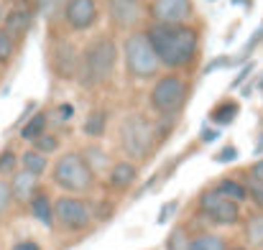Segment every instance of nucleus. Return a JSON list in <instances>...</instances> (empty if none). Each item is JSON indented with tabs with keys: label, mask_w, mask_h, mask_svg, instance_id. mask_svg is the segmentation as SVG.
I'll use <instances>...</instances> for the list:
<instances>
[{
	"label": "nucleus",
	"mask_w": 263,
	"mask_h": 250,
	"mask_svg": "<svg viewBox=\"0 0 263 250\" xmlns=\"http://www.w3.org/2000/svg\"><path fill=\"white\" fill-rule=\"evenodd\" d=\"M146 36L161 62V67L181 72L189 69L199 56V31L194 26H164V23H148Z\"/></svg>",
	"instance_id": "nucleus-1"
},
{
	"label": "nucleus",
	"mask_w": 263,
	"mask_h": 250,
	"mask_svg": "<svg viewBox=\"0 0 263 250\" xmlns=\"http://www.w3.org/2000/svg\"><path fill=\"white\" fill-rule=\"evenodd\" d=\"M118 46L110 36H100L89 44L87 49L82 51V64H80V74L77 80L82 87L95 89L100 84H105L112 72H115V64H118Z\"/></svg>",
	"instance_id": "nucleus-2"
},
{
	"label": "nucleus",
	"mask_w": 263,
	"mask_h": 250,
	"mask_svg": "<svg viewBox=\"0 0 263 250\" xmlns=\"http://www.w3.org/2000/svg\"><path fill=\"white\" fill-rule=\"evenodd\" d=\"M123 59H125V72L136 82H148L161 77V62L146 36V31H130L123 41Z\"/></svg>",
	"instance_id": "nucleus-3"
},
{
	"label": "nucleus",
	"mask_w": 263,
	"mask_h": 250,
	"mask_svg": "<svg viewBox=\"0 0 263 250\" xmlns=\"http://www.w3.org/2000/svg\"><path fill=\"white\" fill-rule=\"evenodd\" d=\"M156 128L143 112H130L120 123V146L128 156V161H146L156 148Z\"/></svg>",
	"instance_id": "nucleus-4"
},
{
	"label": "nucleus",
	"mask_w": 263,
	"mask_h": 250,
	"mask_svg": "<svg viewBox=\"0 0 263 250\" xmlns=\"http://www.w3.org/2000/svg\"><path fill=\"white\" fill-rule=\"evenodd\" d=\"M51 179L59 189H64L69 194H89L97 181V176L85 161V156L77 151H69L57 159V164L51 168Z\"/></svg>",
	"instance_id": "nucleus-5"
},
{
	"label": "nucleus",
	"mask_w": 263,
	"mask_h": 250,
	"mask_svg": "<svg viewBox=\"0 0 263 250\" xmlns=\"http://www.w3.org/2000/svg\"><path fill=\"white\" fill-rule=\"evenodd\" d=\"M186 97H189L186 80H181L179 74H161L151 87L148 102L161 118H174L186 105Z\"/></svg>",
	"instance_id": "nucleus-6"
},
{
	"label": "nucleus",
	"mask_w": 263,
	"mask_h": 250,
	"mask_svg": "<svg viewBox=\"0 0 263 250\" xmlns=\"http://www.w3.org/2000/svg\"><path fill=\"white\" fill-rule=\"evenodd\" d=\"M197 207H199V215L202 220L217 225V227H233L243 220V212H240V204L225 199L215 186L202 191L199 199H197Z\"/></svg>",
	"instance_id": "nucleus-7"
},
{
	"label": "nucleus",
	"mask_w": 263,
	"mask_h": 250,
	"mask_svg": "<svg viewBox=\"0 0 263 250\" xmlns=\"http://www.w3.org/2000/svg\"><path fill=\"white\" fill-rule=\"evenodd\" d=\"M54 220L57 227H62L64 233H87L95 222V212L92 204L77 197H59L54 202Z\"/></svg>",
	"instance_id": "nucleus-8"
},
{
	"label": "nucleus",
	"mask_w": 263,
	"mask_h": 250,
	"mask_svg": "<svg viewBox=\"0 0 263 250\" xmlns=\"http://www.w3.org/2000/svg\"><path fill=\"white\" fill-rule=\"evenodd\" d=\"M146 15L151 23H164V26H186L194 15L192 0H151L146 8Z\"/></svg>",
	"instance_id": "nucleus-9"
},
{
	"label": "nucleus",
	"mask_w": 263,
	"mask_h": 250,
	"mask_svg": "<svg viewBox=\"0 0 263 250\" xmlns=\"http://www.w3.org/2000/svg\"><path fill=\"white\" fill-rule=\"evenodd\" d=\"M49 59H51V69L57 72V77H59V80H74V77L80 74L82 51H80L72 41L54 39L51 51H49Z\"/></svg>",
	"instance_id": "nucleus-10"
},
{
	"label": "nucleus",
	"mask_w": 263,
	"mask_h": 250,
	"mask_svg": "<svg viewBox=\"0 0 263 250\" xmlns=\"http://www.w3.org/2000/svg\"><path fill=\"white\" fill-rule=\"evenodd\" d=\"M107 15L120 31H138V23L146 15L143 0H107Z\"/></svg>",
	"instance_id": "nucleus-11"
},
{
	"label": "nucleus",
	"mask_w": 263,
	"mask_h": 250,
	"mask_svg": "<svg viewBox=\"0 0 263 250\" xmlns=\"http://www.w3.org/2000/svg\"><path fill=\"white\" fill-rule=\"evenodd\" d=\"M100 18L97 0H67L64 3V23L72 31H89Z\"/></svg>",
	"instance_id": "nucleus-12"
},
{
	"label": "nucleus",
	"mask_w": 263,
	"mask_h": 250,
	"mask_svg": "<svg viewBox=\"0 0 263 250\" xmlns=\"http://www.w3.org/2000/svg\"><path fill=\"white\" fill-rule=\"evenodd\" d=\"M33 13H36V3L15 0V5H13L10 10H5V21H3L5 33H8L13 41H21V39L28 33V28H31Z\"/></svg>",
	"instance_id": "nucleus-13"
},
{
	"label": "nucleus",
	"mask_w": 263,
	"mask_h": 250,
	"mask_svg": "<svg viewBox=\"0 0 263 250\" xmlns=\"http://www.w3.org/2000/svg\"><path fill=\"white\" fill-rule=\"evenodd\" d=\"M10 189H13V202L21 204H31V199L41 191L39 189V176H33L31 171H15L10 179Z\"/></svg>",
	"instance_id": "nucleus-14"
},
{
	"label": "nucleus",
	"mask_w": 263,
	"mask_h": 250,
	"mask_svg": "<svg viewBox=\"0 0 263 250\" xmlns=\"http://www.w3.org/2000/svg\"><path fill=\"white\" fill-rule=\"evenodd\" d=\"M136 179H138V166H136L133 161H128V159L115 161V164L110 166V171H107V186L115 189V191L130 189V186L136 184Z\"/></svg>",
	"instance_id": "nucleus-15"
},
{
	"label": "nucleus",
	"mask_w": 263,
	"mask_h": 250,
	"mask_svg": "<svg viewBox=\"0 0 263 250\" xmlns=\"http://www.w3.org/2000/svg\"><path fill=\"white\" fill-rule=\"evenodd\" d=\"M31 215L36 217V222H41L44 227H54L57 225V220H54V202L49 199V194L46 191H39L33 199H31Z\"/></svg>",
	"instance_id": "nucleus-16"
},
{
	"label": "nucleus",
	"mask_w": 263,
	"mask_h": 250,
	"mask_svg": "<svg viewBox=\"0 0 263 250\" xmlns=\"http://www.w3.org/2000/svg\"><path fill=\"white\" fill-rule=\"evenodd\" d=\"M46 125H49V115L44 112V110H39L36 115H31L26 123H23V128H21V141H28V143H33V141H39L41 136H46Z\"/></svg>",
	"instance_id": "nucleus-17"
},
{
	"label": "nucleus",
	"mask_w": 263,
	"mask_h": 250,
	"mask_svg": "<svg viewBox=\"0 0 263 250\" xmlns=\"http://www.w3.org/2000/svg\"><path fill=\"white\" fill-rule=\"evenodd\" d=\"M215 189H217L225 199H230V202H235V204L248 202V186H246V181H238V179H220V181L215 184Z\"/></svg>",
	"instance_id": "nucleus-18"
},
{
	"label": "nucleus",
	"mask_w": 263,
	"mask_h": 250,
	"mask_svg": "<svg viewBox=\"0 0 263 250\" xmlns=\"http://www.w3.org/2000/svg\"><path fill=\"white\" fill-rule=\"evenodd\" d=\"M105 128H107V110H102V107L92 110L82 123V133L87 138H95V141L105 136Z\"/></svg>",
	"instance_id": "nucleus-19"
},
{
	"label": "nucleus",
	"mask_w": 263,
	"mask_h": 250,
	"mask_svg": "<svg viewBox=\"0 0 263 250\" xmlns=\"http://www.w3.org/2000/svg\"><path fill=\"white\" fill-rule=\"evenodd\" d=\"M238 112H240V105H238L235 100H222V102H217V105L210 110V120H212L215 125H230V123L238 118Z\"/></svg>",
	"instance_id": "nucleus-20"
},
{
	"label": "nucleus",
	"mask_w": 263,
	"mask_h": 250,
	"mask_svg": "<svg viewBox=\"0 0 263 250\" xmlns=\"http://www.w3.org/2000/svg\"><path fill=\"white\" fill-rule=\"evenodd\" d=\"M18 164L23 166V171H31L33 176H44L46 174V168H49V159L44 156V153H39V151H33V148H28V151H23L21 156H18Z\"/></svg>",
	"instance_id": "nucleus-21"
},
{
	"label": "nucleus",
	"mask_w": 263,
	"mask_h": 250,
	"mask_svg": "<svg viewBox=\"0 0 263 250\" xmlns=\"http://www.w3.org/2000/svg\"><path fill=\"white\" fill-rule=\"evenodd\" d=\"M192 250H230V245L217 233H197L192 235Z\"/></svg>",
	"instance_id": "nucleus-22"
},
{
	"label": "nucleus",
	"mask_w": 263,
	"mask_h": 250,
	"mask_svg": "<svg viewBox=\"0 0 263 250\" xmlns=\"http://www.w3.org/2000/svg\"><path fill=\"white\" fill-rule=\"evenodd\" d=\"M246 240L248 248H263V212H256L246 220Z\"/></svg>",
	"instance_id": "nucleus-23"
},
{
	"label": "nucleus",
	"mask_w": 263,
	"mask_h": 250,
	"mask_svg": "<svg viewBox=\"0 0 263 250\" xmlns=\"http://www.w3.org/2000/svg\"><path fill=\"white\" fill-rule=\"evenodd\" d=\"M166 250H192V235L184 225H176L166 238Z\"/></svg>",
	"instance_id": "nucleus-24"
},
{
	"label": "nucleus",
	"mask_w": 263,
	"mask_h": 250,
	"mask_svg": "<svg viewBox=\"0 0 263 250\" xmlns=\"http://www.w3.org/2000/svg\"><path fill=\"white\" fill-rule=\"evenodd\" d=\"M82 156H85V161L89 164V168L95 171V176H97V174H100L102 168H107V164H110V161H107V153H105V151H102V148H100L97 143L87 146Z\"/></svg>",
	"instance_id": "nucleus-25"
},
{
	"label": "nucleus",
	"mask_w": 263,
	"mask_h": 250,
	"mask_svg": "<svg viewBox=\"0 0 263 250\" xmlns=\"http://www.w3.org/2000/svg\"><path fill=\"white\" fill-rule=\"evenodd\" d=\"M64 3L67 0H36V13H41L46 21H54L57 15L64 18Z\"/></svg>",
	"instance_id": "nucleus-26"
},
{
	"label": "nucleus",
	"mask_w": 263,
	"mask_h": 250,
	"mask_svg": "<svg viewBox=\"0 0 263 250\" xmlns=\"http://www.w3.org/2000/svg\"><path fill=\"white\" fill-rule=\"evenodd\" d=\"M31 148H33V151H39V153H44V156H51V153H57V151H59V138H57V136H51V133H46V136H41L39 141H33V143H31Z\"/></svg>",
	"instance_id": "nucleus-27"
},
{
	"label": "nucleus",
	"mask_w": 263,
	"mask_h": 250,
	"mask_svg": "<svg viewBox=\"0 0 263 250\" xmlns=\"http://www.w3.org/2000/svg\"><path fill=\"white\" fill-rule=\"evenodd\" d=\"M15 56V41L5 33V28L0 26V67H5L10 59Z\"/></svg>",
	"instance_id": "nucleus-28"
},
{
	"label": "nucleus",
	"mask_w": 263,
	"mask_h": 250,
	"mask_svg": "<svg viewBox=\"0 0 263 250\" xmlns=\"http://www.w3.org/2000/svg\"><path fill=\"white\" fill-rule=\"evenodd\" d=\"M261 44H263V23L253 31V36H251V39L246 41V46L240 49V56H238V59H240V64H243V62H248V56H251V54L256 51V46H261Z\"/></svg>",
	"instance_id": "nucleus-29"
},
{
	"label": "nucleus",
	"mask_w": 263,
	"mask_h": 250,
	"mask_svg": "<svg viewBox=\"0 0 263 250\" xmlns=\"http://www.w3.org/2000/svg\"><path fill=\"white\" fill-rule=\"evenodd\" d=\"M235 64H240L238 56H217V59H212V62L204 67V74H212V72H217V69H228V67H235Z\"/></svg>",
	"instance_id": "nucleus-30"
},
{
	"label": "nucleus",
	"mask_w": 263,
	"mask_h": 250,
	"mask_svg": "<svg viewBox=\"0 0 263 250\" xmlns=\"http://www.w3.org/2000/svg\"><path fill=\"white\" fill-rule=\"evenodd\" d=\"M10 204H13V189H10V181H5V179L0 176V217L10 209Z\"/></svg>",
	"instance_id": "nucleus-31"
},
{
	"label": "nucleus",
	"mask_w": 263,
	"mask_h": 250,
	"mask_svg": "<svg viewBox=\"0 0 263 250\" xmlns=\"http://www.w3.org/2000/svg\"><path fill=\"white\" fill-rule=\"evenodd\" d=\"M246 186H248V199H251V202L263 212V184L261 181H256V179H248Z\"/></svg>",
	"instance_id": "nucleus-32"
},
{
	"label": "nucleus",
	"mask_w": 263,
	"mask_h": 250,
	"mask_svg": "<svg viewBox=\"0 0 263 250\" xmlns=\"http://www.w3.org/2000/svg\"><path fill=\"white\" fill-rule=\"evenodd\" d=\"M18 166V153H13V151H3L0 153V174L5 176V174H13Z\"/></svg>",
	"instance_id": "nucleus-33"
},
{
	"label": "nucleus",
	"mask_w": 263,
	"mask_h": 250,
	"mask_svg": "<svg viewBox=\"0 0 263 250\" xmlns=\"http://www.w3.org/2000/svg\"><path fill=\"white\" fill-rule=\"evenodd\" d=\"M238 159V148L235 146H225V148H220L217 153H215V161L217 164H230V161H235Z\"/></svg>",
	"instance_id": "nucleus-34"
},
{
	"label": "nucleus",
	"mask_w": 263,
	"mask_h": 250,
	"mask_svg": "<svg viewBox=\"0 0 263 250\" xmlns=\"http://www.w3.org/2000/svg\"><path fill=\"white\" fill-rule=\"evenodd\" d=\"M176 209H179V202H176V199H172L169 204H164V207H161V212H159V220H156V222H159V225H166V222L174 217Z\"/></svg>",
	"instance_id": "nucleus-35"
},
{
	"label": "nucleus",
	"mask_w": 263,
	"mask_h": 250,
	"mask_svg": "<svg viewBox=\"0 0 263 250\" xmlns=\"http://www.w3.org/2000/svg\"><path fill=\"white\" fill-rule=\"evenodd\" d=\"M217 138H220V130H217V128H207V125H204L202 133H199V141H202V143H215Z\"/></svg>",
	"instance_id": "nucleus-36"
},
{
	"label": "nucleus",
	"mask_w": 263,
	"mask_h": 250,
	"mask_svg": "<svg viewBox=\"0 0 263 250\" xmlns=\"http://www.w3.org/2000/svg\"><path fill=\"white\" fill-rule=\"evenodd\" d=\"M253 69H256V67H253V62H248V64H246L243 69H240V74H238V77L233 80V87H240V84H243L246 80H248V77H251V72H253Z\"/></svg>",
	"instance_id": "nucleus-37"
},
{
	"label": "nucleus",
	"mask_w": 263,
	"mask_h": 250,
	"mask_svg": "<svg viewBox=\"0 0 263 250\" xmlns=\"http://www.w3.org/2000/svg\"><path fill=\"white\" fill-rule=\"evenodd\" d=\"M248 179H256V181H261L263 184V159H258L253 166L248 168Z\"/></svg>",
	"instance_id": "nucleus-38"
},
{
	"label": "nucleus",
	"mask_w": 263,
	"mask_h": 250,
	"mask_svg": "<svg viewBox=\"0 0 263 250\" xmlns=\"http://www.w3.org/2000/svg\"><path fill=\"white\" fill-rule=\"evenodd\" d=\"M57 115H59V120H72L74 107H72L69 102H64V105H59V107H57Z\"/></svg>",
	"instance_id": "nucleus-39"
},
{
	"label": "nucleus",
	"mask_w": 263,
	"mask_h": 250,
	"mask_svg": "<svg viewBox=\"0 0 263 250\" xmlns=\"http://www.w3.org/2000/svg\"><path fill=\"white\" fill-rule=\"evenodd\" d=\"M10 250H41V245L33 243V240H21V243H15Z\"/></svg>",
	"instance_id": "nucleus-40"
},
{
	"label": "nucleus",
	"mask_w": 263,
	"mask_h": 250,
	"mask_svg": "<svg viewBox=\"0 0 263 250\" xmlns=\"http://www.w3.org/2000/svg\"><path fill=\"white\" fill-rule=\"evenodd\" d=\"M256 156H261L263 153V133H261V138H258V143H256V151H253Z\"/></svg>",
	"instance_id": "nucleus-41"
},
{
	"label": "nucleus",
	"mask_w": 263,
	"mask_h": 250,
	"mask_svg": "<svg viewBox=\"0 0 263 250\" xmlns=\"http://www.w3.org/2000/svg\"><path fill=\"white\" fill-rule=\"evenodd\" d=\"M3 21H5V5L0 3V23H3Z\"/></svg>",
	"instance_id": "nucleus-42"
},
{
	"label": "nucleus",
	"mask_w": 263,
	"mask_h": 250,
	"mask_svg": "<svg viewBox=\"0 0 263 250\" xmlns=\"http://www.w3.org/2000/svg\"><path fill=\"white\" fill-rule=\"evenodd\" d=\"M230 250H251L248 245H230Z\"/></svg>",
	"instance_id": "nucleus-43"
},
{
	"label": "nucleus",
	"mask_w": 263,
	"mask_h": 250,
	"mask_svg": "<svg viewBox=\"0 0 263 250\" xmlns=\"http://www.w3.org/2000/svg\"><path fill=\"white\" fill-rule=\"evenodd\" d=\"M258 89H263V77H261V80H258Z\"/></svg>",
	"instance_id": "nucleus-44"
},
{
	"label": "nucleus",
	"mask_w": 263,
	"mask_h": 250,
	"mask_svg": "<svg viewBox=\"0 0 263 250\" xmlns=\"http://www.w3.org/2000/svg\"><path fill=\"white\" fill-rule=\"evenodd\" d=\"M0 69H3V67H0Z\"/></svg>",
	"instance_id": "nucleus-45"
}]
</instances>
